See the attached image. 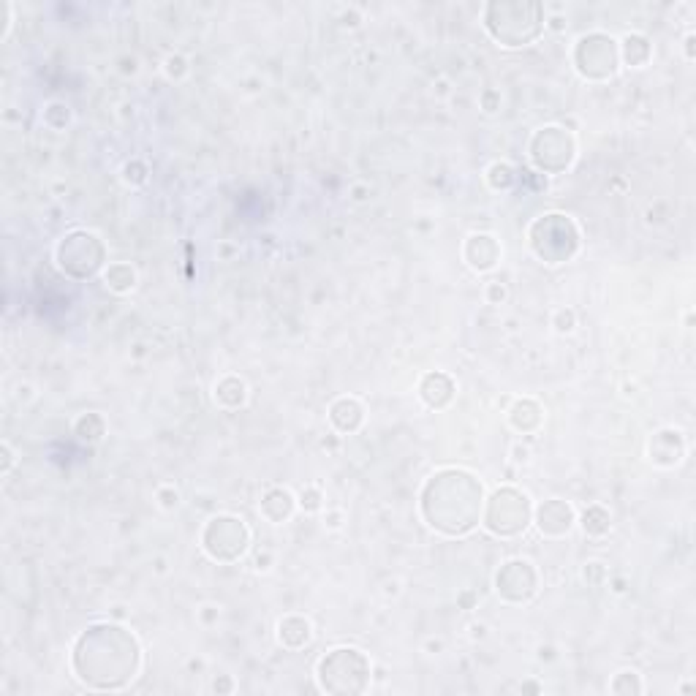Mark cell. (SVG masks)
Returning a JSON list of instances; mask_svg holds the SVG:
<instances>
[{
  "instance_id": "obj_10",
  "label": "cell",
  "mask_w": 696,
  "mask_h": 696,
  "mask_svg": "<svg viewBox=\"0 0 696 696\" xmlns=\"http://www.w3.org/2000/svg\"><path fill=\"white\" fill-rule=\"evenodd\" d=\"M574 139L563 128L547 126L533 136L531 158L542 172H563L574 161Z\"/></svg>"
},
{
  "instance_id": "obj_4",
  "label": "cell",
  "mask_w": 696,
  "mask_h": 696,
  "mask_svg": "<svg viewBox=\"0 0 696 696\" xmlns=\"http://www.w3.org/2000/svg\"><path fill=\"white\" fill-rule=\"evenodd\" d=\"M370 661L359 648H335L319 661V683L332 694H359L368 688Z\"/></svg>"
},
{
  "instance_id": "obj_12",
  "label": "cell",
  "mask_w": 696,
  "mask_h": 696,
  "mask_svg": "<svg viewBox=\"0 0 696 696\" xmlns=\"http://www.w3.org/2000/svg\"><path fill=\"white\" fill-rule=\"evenodd\" d=\"M536 525H539V531L544 536H552V539L566 536L571 531V525H574V509L566 501L552 498V501L544 503L542 509L536 512Z\"/></svg>"
},
{
  "instance_id": "obj_22",
  "label": "cell",
  "mask_w": 696,
  "mask_h": 696,
  "mask_svg": "<svg viewBox=\"0 0 696 696\" xmlns=\"http://www.w3.org/2000/svg\"><path fill=\"white\" fill-rule=\"evenodd\" d=\"M302 506L305 509H319V493L313 487H310L308 493H302Z\"/></svg>"
},
{
  "instance_id": "obj_5",
  "label": "cell",
  "mask_w": 696,
  "mask_h": 696,
  "mask_svg": "<svg viewBox=\"0 0 696 696\" xmlns=\"http://www.w3.org/2000/svg\"><path fill=\"white\" fill-rule=\"evenodd\" d=\"M531 248L533 253L544 259L547 264H561L569 261L577 248H580V232L571 221L569 215L550 213L542 215L539 221H533L531 226Z\"/></svg>"
},
{
  "instance_id": "obj_7",
  "label": "cell",
  "mask_w": 696,
  "mask_h": 696,
  "mask_svg": "<svg viewBox=\"0 0 696 696\" xmlns=\"http://www.w3.org/2000/svg\"><path fill=\"white\" fill-rule=\"evenodd\" d=\"M248 542H251V531L242 525V520L229 517V514L213 517L202 531V547L213 561H237L242 552L248 550Z\"/></svg>"
},
{
  "instance_id": "obj_21",
  "label": "cell",
  "mask_w": 696,
  "mask_h": 696,
  "mask_svg": "<svg viewBox=\"0 0 696 696\" xmlns=\"http://www.w3.org/2000/svg\"><path fill=\"white\" fill-rule=\"evenodd\" d=\"M0 449H3V476H9L11 468H14V463H17V455H14V449H11L9 441H3V444H0Z\"/></svg>"
},
{
  "instance_id": "obj_16",
  "label": "cell",
  "mask_w": 696,
  "mask_h": 696,
  "mask_svg": "<svg viewBox=\"0 0 696 696\" xmlns=\"http://www.w3.org/2000/svg\"><path fill=\"white\" fill-rule=\"evenodd\" d=\"M310 637H313L310 623L305 618H300V615H289V618H283L278 623V639H281L286 648H302V645H308Z\"/></svg>"
},
{
  "instance_id": "obj_20",
  "label": "cell",
  "mask_w": 696,
  "mask_h": 696,
  "mask_svg": "<svg viewBox=\"0 0 696 696\" xmlns=\"http://www.w3.org/2000/svg\"><path fill=\"white\" fill-rule=\"evenodd\" d=\"M582 528H585V533H590V536H601V533L609 528V514L601 509V506H590L588 512H585V517H582Z\"/></svg>"
},
{
  "instance_id": "obj_2",
  "label": "cell",
  "mask_w": 696,
  "mask_h": 696,
  "mask_svg": "<svg viewBox=\"0 0 696 696\" xmlns=\"http://www.w3.org/2000/svg\"><path fill=\"white\" fill-rule=\"evenodd\" d=\"M484 506L482 482L463 468H444L425 482L419 509L427 525L444 536H465L479 525Z\"/></svg>"
},
{
  "instance_id": "obj_3",
  "label": "cell",
  "mask_w": 696,
  "mask_h": 696,
  "mask_svg": "<svg viewBox=\"0 0 696 696\" xmlns=\"http://www.w3.org/2000/svg\"><path fill=\"white\" fill-rule=\"evenodd\" d=\"M484 28L501 47H525L542 36L544 9L539 3H490Z\"/></svg>"
},
{
  "instance_id": "obj_1",
  "label": "cell",
  "mask_w": 696,
  "mask_h": 696,
  "mask_svg": "<svg viewBox=\"0 0 696 696\" xmlns=\"http://www.w3.org/2000/svg\"><path fill=\"white\" fill-rule=\"evenodd\" d=\"M139 642L131 631L96 623L77 637L71 650L74 675L90 688H123L139 672Z\"/></svg>"
},
{
  "instance_id": "obj_15",
  "label": "cell",
  "mask_w": 696,
  "mask_h": 696,
  "mask_svg": "<svg viewBox=\"0 0 696 696\" xmlns=\"http://www.w3.org/2000/svg\"><path fill=\"white\" fill-rule=\"evenodd\" d=\"M362 416H365V411H362V406H359L354 397H340L338 403L329 408L332 425L343 430V433H354L362 425Z\"/></svg>"
},
{
  "instance_id": "obj_6",
  "label": "cell",
  "mask_w": 696,
  "mask_h": 696,
  "mask_svg": "<svg viewBox=\"0 0 696 696\" xmlns=\"http://www.w3.org/2000/svg\"><path fill=\"white\" fill-rule=\"evenodd\" d=\"M531 512L528 495L514 490V487H503V490H495L493 498L487 501L484 528L493 536H517L528 528Z\"/></svg>"
},
{
  "instance_id": "obj_8",
  "label": "cell",
  "mask_w": 696,
  "mask_h": 696,
  "mask_svg": "<svg viewBox=\"0 0 696 696\" xmlns=\"http://www.w3.org/2000/svg\"><path fill=\"white\" fill-rule=\"evenodd\" d=\"M60 270L71 278H90L93 272L104 264V248L96 234L90 232H71L60 240L58 251Z\"/></svg>"
},
{
  "instance_id": "obj_9",
  "label": "cell",
  "mask_w": 696,
  "mask_h": 696,
  "mask_svg": "<svg viewBox=\"0 0 696 696\" xmlns=\"http://www.w3.org/2000/svg\"><path fill=\"white\" fill-rule=\"evenodd\" d=\"M620 49L604 33H588L574 47V68L585 79H607L618 71Z\"/></svg>"
},
{
  "instance_id": "obj_11",
  "label": "cell",
  "mask_w": 696,
  "mask_h": 696,
  "mask_svg": "<svg viewBox=\"0 0 696 696\" xmlns=\"http://www.w3.org/2000/svg\"><path fill=\"white\" fill-rule=\"evenodd\" d=\"M495 585H498V593L503 599L520 604V601H528L536 593V571L531 569L528 561H509L498 571Z\"/></svg>"
},
{
  "instance_id": "obj_13",
  "label": "cell",
  "mask_w": 696,
  "mask_h": 696,
  "mask_svg": "<svg viewBox=\"0 0 696 696\" xmlns=\"http://www.w3.org/2000/svg\"><path fill=\"white\" fill-rule=\"evenodd\" d=\"M463 256L468 261V267H474L476 272L493 270L498 259H501V248L493 234H471L465 242Z\"/></svg>"
},
{
  "instance_id": "obj_18",
  "label": "cell",
  "mask_w": 696,
  "mask_h": 696,
  "mask_svg": "<svg viewBox=\"0 0 696 696\" xmlns=\"http://www.w3.org/2000/svg\"><path fill=\"white\" fill-rule=\"evenodd\" d=\"M215 400L229 408L242 406V403H245V384H242L240 378H234V376L223 378L221 384L215 387Z\"/></svg>"
},
{
  "instance_id": "obj_19",
  "label": "cell",
  "mask_w": 696,
  "mask_h": 696,
  "mask_svg": "<svg viewBox=\"0 0 696 696\" xmlns=\"http://www.w3.org/2000/svg\"><path fill=\"white\" fill-rule=\"evenodd\" d=\"M107 286L112 291H117V294H123V291H131L136 283V272L128 267V264H115V267H109L107 270Z\"/></svg>"
},
{
  "instance_id": "obj_17",
  "label": "cell",
  "mask_w": 696,
  "mask_h": 696,
  "mask_svg": "<svg viewBox=\"0 0 696 696\" xmlns=\"http://www.w3.org/2000/svg\"><path fill=\"white\" fill-rule=\"evenodd\" d=\"M291 512H294V498H291L289 490H281V487L270 490L261 501V514L270 522L289 520Z\"/></svg>"
},
{
  "instance_id": "obj_14",
  "label": "cell",
  "mask_w": 696,
  "mask_h": 696,
  "mask_svg": "<svg viewBox=\"0 0 696 696\" xmlns=\"http://www.w3.org/2000/svg\"><path fill=\"white\" fill-rule=\"evenodd\" d=\"M452 392H455V384L444 373H430L419 387V395L430 408H444L452 400Z\"/></svg>"
}]
</instances>
